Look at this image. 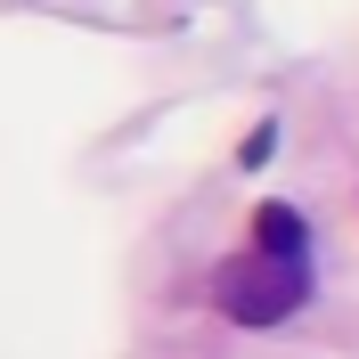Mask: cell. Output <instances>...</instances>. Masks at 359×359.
Masks as SVG:
<instances>
[{"mask_svg":"<svg viewBox=\"0 0 359 359\" xmlns=\"http://www.w3.org/2000/svg\"><path fill=\"white\" fill-rule=\"evenodd\" d=\"M302 302H311V262H286V253L245 245L237 262L212 269V311H221L229 327H286Z\"/></svg>","mask_w":359,"mask_h":359,"instance_id":"6da1fadb","label":"cell"},{"mask_svg":"<svg viewBox=\"0 0 359 359\" xmlns=\"http://www.w3.org/2000/svg\"><path fill=\"white\" fill-rule=\"evenodd\" d=\"M253 245L286 253V262H311V221H302V204H286V196L253 204Z\"/></svg>","mask_w":359,"mask_h":359,"instance_id":"7a4b0ae2","label":"cell"},{"mask_svg":"<svg viewBox=\"0 0 359 359\" xmlns=\"http://www.w3.org/2000/svg\"><path fill=\"white\" fill-rule=\"evenodd\" d=\"M278 156V114H262L245 139H237V172H262V163Z\"/></svg>","mask_w":359,"mask_h":359,"instance_id":"3957f363","label":"cell"}]
</instances>
